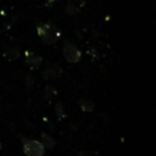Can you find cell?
I'll return each mask as SVG.
<instances>
[{"label": "cell", "instance_id": "2e32d148", "mask_svg": "<svg viewBox=\"0 0 156 156\" xmlns=\"http://www.w3.org/2000/svg\"><path fill=\"white\" fill-rule=\"evenodd\" d=\"M0 111H1V106H0Z\"/></svg>", "mask_w": 156, "mask_h": 156}, {"label": "cell", "instance_id": "277c9868", "mask_svg": "<svg viewBox=\"0 0 156 156\" xmlns=\"http://www.w3.org/2000/svg\"><path fill=\"white\" fill-rule=\"evenodd\" d=\"M63 69L57 63H49L46 67L41 71V77L44 79H57L62 76Z\"/></svg>", "mask_w": 156, "mask_h": 156}, {"label": "cell", "instance_id": "8fae6325", "mask_svg": "<svg viewBox=\"0 0 156 156\" xmlns=\"http://www.w3.org/2000/svg\"><path fill=\"white\" fill-rule=\"evenodd\" d=\"M66 13L69 15V16H76V15L79 13V9H78L77 6H74V5L68 4V5L66 6Z\"/></svg>", "mask_w": 156, "mask_h": 156}, {"label": "cell", "instance_id": "7a4b0ae2", "mask_svg": "<svg viewBox=\"0 0 156 156\" xmlns=\"http://www.w3.org/2000/svg\"><path fill=\"white\" fill-rule=\"evenodd\" d=\"M22 150L27 156H44L45 146L39 140L22 138Z\"/></svg>", "mask_w": 156, "mask_h": 156}, {"label": "cell", "instance_id": "52a82bcc", "mask_svg": "<svg viewBox=\"0 0 156 156\" xmlns=\"http://www.w3.org/2000/svg\"><path fill=\"white\" fill-rule=\"evenodd\" d=\"M78 106H79L80 110L84 111V112H91V111H94V108H95V102H94L91 99L82 98V99L78 100Z\"/></svg>", "mask_w": 156, "mask_h": 156}, {"label": "cell", "instance_id": "ba28073f", "mask_svg": "<svg viewBox=\"0 0 156 156\" xmlns=\"http://www.w3.org/2000/svg\"><path fill=\"white\" fill-rule=\"evenodd\" d=\"M56 95H57V90L55 89V87H54V85H46V87L44 88L43 96H44V99H45V100L51 101Z\"/></svg>", "mask_w": 156, "mask_h": 156}, {"label": "cell", "instance_id": "5b68a950", "mask_svg": "<svg viewBox=\"0 0 156 156\" xmlns=\"http://www.w3.org/2000/svg\"><path fill=\"white\" fill-rule=\"evenodd\" d=\"M24 61L30 67V68H38L41 62H43V58L40 55L33 52V51H24Z\"/></svg>", "mask_w": 156, "mask_h": 156}, {"label": "cell", "instance_id": "3957f363", "mask_svg": "<svg viewBox=\"0 0 156 156\" xmlns=\"http://www.w3.org/2000/svg\"><path fill=\"white\" fill-rule=\"evenodd\" d=\"M62 54H63L65 60L67 62H69V63H77L80 60V57H82V52L78 49V46L74 43L68 41V40H65L63 41Z\"/></svg>", "mask_w": 156, "mask_h": 156}, {"label": "cell", "instance_id": "30bf717a", "mask_svg": "<svg viewBox=\"0 0 156 156\" xmlns=\"http://www.w3.org/2000/svg\"><path fill=\"white\" fill-rule=\"evenodd\" d=\"M55 112H56V116H57L60 119H62V118L66 117L65 107H63V105H62L61 102H56V105H55Z\"/></svg>", "mask_w": 156, "mask_h": 156}, {"label": "cell", "instance_id": "8992f818", "mask_svg": "<svg viewBox=\"0 0 156 156\" xmlns=\"http://www.w3.org/2000/svg\"><path fill=\"white\" fill-rule=\"evenodd\" d=\"M20 56V48L18 46H6L4 50V57L9 61H15Z\"/></svg>", "mask_w": 156, "mask_h": 156}, {"label": "cell", "instance_id": "9c48e42d", "mask_svg": "<svg viewBox=\"0 0 156 156\" xmlns=\"http://www.w3.org/2000/svg\"><path fill=\"white\" fill-rule=\"evenodd\" d=\"M41 144H43L45 147L52 149V147L55 146L56 141H55V139H54L51 135H49L48 133H41Z\"/></svg>", "mask_w": 156, "mask_h": 156}, {"label": "cell", "instance_id": "5bb4252c", "mask_svg": "<svg viewBox=\"0 0 156 156\" xmlns=\"http://www.w3.org/2000/svg\"><path fill=\"white\" fill-rule=\"evenodd\" d=\"M57 1H60V0H46V6H52Z\"/></svg>", "mask_w": 156, "mask_h": 156}, {"label": "cell", "instance_id": "6da1fadb", "mask_svg": "<svg viewBox=\"0 0 156 156\" xmlns=\"http://www.w3.org/2000/svg\"><path fill=\"white\" fill-rule=\"evenodd\" d=\"M37 33L45 44H55L60 39V29L51 22H40L37 26Z\"/></svg>", "mask_w": 156, "mask_h": 156}, {"label": "cell", "instance_id": "4fadbf2b", "mask_svg": "<svg viewBox=\"0 0 156 156\" xmlns=\"http://www.w3.org/2000/svg\"><path fill=\"white\" fill-rule=\"evenodd\" d=\"M78 156H94V155L90 151H82V152H79Z\"/></svg>", "mask_w": 156, "mask_h": 156}, {"label": "cell", "instance_id": "7c38bea8", "mask_svg": "<svg viewBox=\"0 0 156 156\" xmlns=\"http://www.w3.org/2000/svg\"><path fill=\"white\" fill-rule=\"evenodd\" d=\"M67 1H68V4L74 5V6H77L78 9L83 7V6L87 4V1H85V0H67Z\"/></svg>", "mask_w": 156, "mask_h": 156}, {"label": "cell", "instance_id": "9a60e30c", "mask_svg": "<svg viewBox=\"0 0 156 156\" xmlns=\"http://www.w3.org/2000/svg\"><path fill=\"white\" fill-rule=\"evenodd\" d=\"M1 147H2V145H1V143H0V150H1Z\"/></svg>", "mask_w": 156, "mask_h": 156}]
</instances>
